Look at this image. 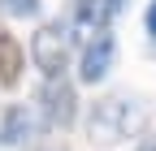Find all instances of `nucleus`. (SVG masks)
Here are the masks:
<instances>
[{"label":"nucleus","mask_w":156,"mask_h":151,"mask_svg":"<svg viewBox=\"0 0 156 151\" xmlns=\"http://www.w3.org/2000/svg\"><path fill=\"white\" fill-rule=\"evenodd\" d=\"M143 22H147V35H152V39H156V0H152V5H147V17H143Z\"/></svg>","instance_id":"9"},{"label":"nucleus","mask_w":156,"mask_h":151,"mask_svg":"<svg viewBox=\"0 0 156 151\" xmlns=\"http://www.w3.org/2000/svg\"><path fill=\"white\" fill-rule=\"evenodd\" d=\"M39 104H44V121L52 129H69L78 117V91L69 78H48L39 91Z\"/></svg>","instance_id":"3"},{"label":"nucleus","mask_w":156,"mask_h":151,"mask_svg":"<svg viewBox=\"0 0 156 151\" xmlns=\"http://www.w3.org/2000/svg\"><path fill=\"white\" fill-rule=\"evenodd\" d=\"M0 9L9 17H35L39 13V0H0Z\"/></svg>","instance_id":"8"},{"label":"nucleus","mask_w":156,"mask_h":151,"mask_svg":"<svg viewBox=\"0 0 156 151\" xmlns=\"http://www.w3.org/2000/svg\"><path fill=\"white\" fill-rule=\"evenodd\" d=\"M143 129V104L134 95H104L95 99L91 117H87V134L91 143L100 147H113V143H126Z\"/></svg>","instance_id":"1"},{"label":"nucleus","mask_w":156,"mask_h":151,"mask_svg":"<svg viewBox=\"0 0 156 151\" xmlns=\"http://www.w3.org/2000/svg\"><path fill=\"white\" fill-rule=\"evenodd\" d=\"M44 151H65V147H61V143H52V147H44Z\"/></svg>","instance_id":"11"},{"label":"nucleus","mask_w":156,"mask_h":151,"mask_svg":"<svg viewBox=\"0 0 156 151\" xmlns=\"http://www.w3.org/2000/svg\"><path fill=\"white\" fill-rule=\"evenodd\" d=\"M22 65H26L22 43H17L9 30H0V86H17L22 82Z\"/></svg>","instance_id":"6"},{"label":"nucleus","mask_w":156,"mask_h":151,"mask_svg":"<svg viewBox=\"0 0 156 151\" xmlns=\"http://www.w3.org/2000/svg\"><path fill=\"white\" fill-rule=\"evenodd\" d=\"M30 129H35V121H30L26 104H9V108H5V117H0V138H5L9 147H17V143H26V138H30Z\"/></svg>","instance_id":"7"},{"label":"nucleus","mask_w":156,"mask_h":151,"mask_svg":"<svg viewBox=\"0 0 156 151\" xmlns=\"http://www.w3.org/2000/svg\"><path fill=\"white\" fill-rule=\"evenodd\" d=\"M139 151H156V129H152L147 138H139Z\"/></svg>","instance_id":"10"},{"label":"nucleus","mask_w":156,"mask_h":151,"mask_svg":"<svg viewBox=\"0 0 156 151\" xmlns=\"http://www.w3.org/2000/svg\"><path fill=\"white\" fill-rule=\"evenodd\" d=\"M30 61L48 73V78H65V65H69V26L65 22H48L35 30L30 39Z\"/></svg>","instance_id":"2"},{"label":"nucleus","mask_w":156,"mask_h":151,"mask_svg":"<svg viewBox=\"0 0 156 151\" xmlns=\"http://www.w3.org/2000/svg\"><path fill=\"white\" fill-rule=\"evenodd\" d=\"M108 0H74V5H69V30H78V39H95V35H100L104 30V22H108Z\"/></svg>","instance_id":"5"},{"label":"nucleus","mask_w":156,"mask_h":151,"mask_svg":"<svg viewBox=\"0 0 156 151\" xmlns=\"http://www.w3.org/2000/svg\"><path fill=\"white\" fill-rule=\"evenodd\" d=\"M113 52H117V43H113V35L108 30H100V35H95V39L83 48V65H78V78H83V82H100L104 78V73L113 69Z\"/></svg>","instance_id":"4"}]
</instances>
